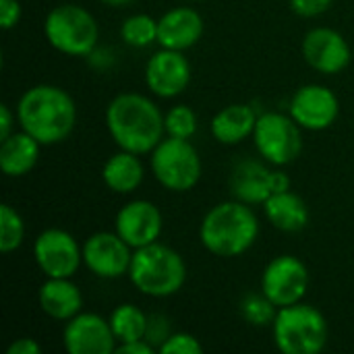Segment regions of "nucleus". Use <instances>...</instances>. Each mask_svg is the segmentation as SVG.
Returning <instances> with one entry per match:
<instances>
[{
    "label": "nucleus",
    "instance_id": "f257e3e1",
    "mask_svg": "<svg viewBox=\"0 0 354 354\" xmlns=\"http://www.w3.org/2000/svg\"><path fill=\"white\" fill-rule=\"evenodd\" d=\"M166 114L141 93H120L106 108V127L114 143L137 156L151 153L166 135Z\"/></svg>",
    "mask_w": 354,
    "mask_h": 354
},
{
    "label": "nucleus",
    "instance_id": "f03ea898",
    "mask_svg": "<svg viewBox=\"0 0 354 354\" xmlns=\"http://www.w3.org/2000/svg\"><path fill=\"white\" fill-rule=\"evenodd\" d=\"M17 120L25 133L41 145L64 141L77 122V106L66 89L58 85H33L17 104Z\"/></svg>",
    "mask_w": 354,
    "mask_h": 354
},
{
    "label": "nucleus",
    "instance_id": "7ed1b4c3",
    "mask_svg": "<svg viewBox=\"0 0 354 354\" xmlns=\"http://www.w3.org/2000/svg\"><path fill=\"white\" fill-rule=\"evenodd\" d=\"M259 236V220L249 203L232 199L214 205L201 220V245L216 257H241Z\"/></svg>",
    "mask_w": 354,
    "mask_h": 354
},
{
    "label": "nucleus",
    "instance_id": "20e7f679",
    "mask_svg": "<svg viewBox=\"0 0 354 354\" xmlns=\"http://www.w3.org/2000/svg\"><path fill=\"white\" fill-rule=\"evenodd\" d=\"M129 278L141 295L166 299L185 286L187 263L176 249L156 241L147 247L135 249Z\"/></svg>",
    "mask_w": 354,
    "mask_h": 354
},
{
    "label": "nucleus",
    "instance_id": "39448f33",
    "mask_svg": "<svg viewBox=\"0 0 354 354\" xmlns=\"http://www.w3.org/2000/svg\"><path fill=\"white\" fill-rule=\"evenodd\" d=\"M272 334L280 353L319 354L328 346L330 326L319 309L301 301L278 309Z\"/></svg>",
    "mask_w": 354,
    "mask_h": 354
},
{
    "label": "nucleus",
    "instance_id": "423d86ee",
    "mask_svg": "<svg viewBox=\"0 0 354 354\" xmlns=\"http://www.w3.org/2000/svg\"><path fill=\"white\" fill-rule=\"evenodd\" d=\"M48 44L66 56H89L97 48L100 25L95 17L73 2L54 6L44 21Z\"/></svg>",
    "mask_w": 354,
    "mask_h": 354
},
{
    "label": "nucleus",
    "instance_id": "0eeeda50",
    "mask_svg": "<svg viewBox=\"0 0 354 354\" xmlns=\"http://www.w3.org/2000/svg\"><path fill=\"white\" fill-rule=\"evenodd\" d=\"M201 158L189 139L164 137L151 151V172L156 180L172 191H191L201 178Z\"/></svg>",
    "mask_w": 354,
    "mask_h": 354
},
{
    "label": "nucleus",
    "instance_id": "6e6552de",
    "mask_svg": "<svg viewBox=\"0 0 354 354\" xmlns=\"http://www.w3.org/2000/svg\"><path fill=\"white\" fill-rule=\"evenodd\" d=\"M253 141L259 156L272 166H288L303 151L301 127L292 116L266 112L257 116Z\"/></svg>",
    "mask_w": 354,
    "mask_h": 354
},
{
    "label": "nucleus",
    "instance_id": "1a4fd4ad",
    "mask_svg": "<svg viewBox=\"0 0 354 354\" xmlns=\"http://www.w3.org/2000/svg\"><path fill=\"white\" fill-rule=\"evenodd\" d=\"M33 259L46 278H73L83 263V249L62 228H48L37 234Z\"/></svg>",
    "mask_w": 354,
    "mask_h": 354
},
{
    "label": "nucleus",
    "instance_id": "9d476101",
    "mask_svg": "<svg viewBox=\"0 0 354 354\" xmlns=\"http://www.w3.org/2000/svg\"><path fill=\"white\" fill-rule=\"evenodd\" d=\"M309 288V270L295 255H278L261 276V292L278 307L301 303Z\"/></svg>",
    "mask_w": 354,
    "mask_h": 354
},
{
    "label": "nucleus",
    "instance_id": "9b49d317",
    "mask_svg": "<svg viewBox=\"0 0 354 354\" xmlns=\"http://www.w3.org/2000/svg\"><path fill=\"white\" fill-rule=\"evenodd\" d=\"M135 249L114 230L93 232L83 245V263L85 268L104 280H114L129 276Z\"/></svg>",
    "mask_w": 354,
    "mask_h": 354
},
{
    "label": "nucleus",
    "instance_id": "f8f14e48",
    "mask_svg": "<svg viewBox=\"0 0 354 354\" xmlns=\"http://www.w3.org/2000/svg\"><path fill=\"white\" fill-rule=\"evenodd\" d=\"M290 178L284 172L270 170L259 162H241L230 178V191L234 199L249 205H263L274 193L288 191Z\"/></svg>",
    "mask_w": 354,
    "mask_h": 354
},
{
    "label": "nucleus",
    "instance_id": "ddd939ff",
    "mask_svg": "<svg viewBox=\"0 0 354 354\" xmlns=\"http://www.w3.org/2000/svg\"><path fill=\"white\" fill-rule=\"evenodd\" d=\"M62 342L71 354H110L118 346L110 319L83 311L66 322Z\"/></svg>",
    "mask_w": 354,
    "mask_h": 354
},
{
    "label": "nucleus",
    "instance_id": "4468645a",
    "mask_svg": "<svg viewBox=\"0 0 354 354\" xmlns=\"http://www.w3.org/2000/svg\"><path fill=\"white\" fill-rule=\"evenodd\" d=\"M340 114V102L336 93L326 85H305L290 100V116L301 129L326 131Z\"/></svg>",
    "mask_w": 354,
    "mask_h": 354
},
{
    "label": "nucleus",
    "instance_id": "2eb2a0df",
    "mask_svg": "<svg viewBox=\"0 0 354 354\" xmlns=\"http://www.w3.org/2000/svg\"><path fill=\"white\" fill-rule=\"evenodd\" d=\"M191 83V62L178 50L162 48L145 66V85L158 97H176Z\"/></svg>",
    "mask_w": 354,
    "mask_h": 354
},
{
    "label": "nucleus",
    "instance_id": "dca6fc26",
    "mask_svg": "<svg viewBox=\"0 0 354 354\" xmlns=\"http://www.w3.org/2000/svg\"><path fill=\"white\" fill-rule=\"evenodd\" d=\"M162 212L156 203L147 199H133L124 203L114 218V230L133 249H141L156 243L162 234Z\"/></svg>",
    "mask_w": 354,
    "mask_h": 354
},
{
    "label": "nucleus",
    "instance_id": "f3484780",
    "mask_svg": "<svg viewBox=\"0 0 354 354\" xmlns=\"http://www.w3.org/2000/svg\"><path fill=\"white\" fill-rule=\"evenodd\" d=\"M303 56L311 68L322 75H338L351 62L346 37L330 27H315L303 39Z\"/></svg>",
    "mask_w": 354,
    "mask_h": 354
},
{
    "label": "nucleus",
    "instance_id": "a211bd4d",
    "mask_svg": "<svg viewBox=\"0 0 354 354\" xmlns=\"http://www.w3.org/2000/svg\"><path fill=\"white\" fill-rule=\"evenodd\" d=\"M203 35V17L191 6H176L158 19V44L168 50L185 52Z\"/></svg>",
    "mask_w": 354,
    "mask_h": 354
},
{
    "label": "nucleus",
    "instance_id": "6ab92c4d",
    "mask_svg": "<svg viewBox=\"0 0 354 354\" xmlns=\"http://www.w3.org/2000/svg\"><path fill=\"white\" fill-rule=\"evenodd\" d=\"M41 311L56 322H68L83 309V295L71 278H48L39 288Z\"/></svg>",
    "mask_w": 354,
    "mask_h": 354
},
{
    "label": "nucleus",
    "instance_id": "aec40b11",
    "mask_svg": "<svg viewBox=\"0 0 354 354\" xmlns=\"http://www.w3.org/2000/svg\"><path fill=\"white\" fill-rule=\"evenodd\" d=\"M257 114L249 104H230L212 118V135L224 145H239L253 137Z\"/></svg>",
    "mask_w": 354,
    "mask_h": 354
},
{
    "label": "nucleus",
    "instance_id": "412c9836",
    "mask_svg": "<svg viewBox=\"0 0 354 354\" xmlns=\"http://www.w3.org/2000/svg\"><path fill=\"white\" fill-rule=\"evenodd\" d=\"M41 143L23 129L0 141V168L6 176L19 178L29 174L39 160Z\"/></svg>",
    "mask_w": 354,
    "mask_h": 354
},
{
    "label": "nucleus",
    "instance_id": "4be33fe9",
    "mask_svg": "<svg viewBox=\"0 0 354 354\" xmlns=\"http://www.w3.org/2000/svg\"><path fill=\"white\" fill-rule=\"evenodd\" d=\"M263 212L268 222L282 232H301L309 224V207L305 199L290 189L274 193L263 203Z\"/></svg>",
    "mask_w": 354,
    "mask_h": 354
},
{
    "label": "nucleus",
    "instance_id": "5701e85b",
    "mask_svg": "<svg viewBox=\"0 0 354 354\" xmlns=\"http://www.w3.org/2000/svg\"><path fill=\"white\" fill-rule=\"evenodd\" d=\"M143 164L137 153L120 149L118 153L110 156L102 168L104 185L118 195H129L139 189L143 183Z\"/></svg>",
    "mask_w": 354,
    "mask_h": 354
},
{
    "label": "nucleus",
    "instance_id": "b1692460",
    "mask_svg": "<svg viewBox=\"0 0 354 354\" xmlns=\"http://www.w3.org/2000/svg\"><path fill=\"white\" fill-rule=\"evenodd\" d=\"M110 326H112V332H114L118 344L147 340L145 336H147V328H149V317L139 307H135L131 303H122L112 311Z\"/></svg>",
    "mask_w": 354,
    "mask_h": 354
},
{
    "label": "nucleus",
    "instance_id": "393cba45",
    "mask_svg": "<svg viewBox=\"0 0 354 354\" xmlns=\"http://www.w3.org/2000/svg\"><path fill=\"white\" fill-rule=\"evenodd\" d=\"M120 37L131 48H147L158 41V21L149 15H131L122 21Z\"/></svg>",
    "mask_w": 354,
    "mask_h": 354
},
{
    "label": "nucleus",
    "instance_id": "a878e982",
    "mask_svg": "<svg viewBox=\"0 0 354 354\" xmlns=\"http://www.w3.org/2000/svg\"><path fill=\"white\" fill-rule=\"evenodd\" d=\"M25 241V222L21 214L8 205H0V251L2 253H12L17 251Z\"/></svg>",
    "mask_w": 354,
    "mask_h": 354
},
{
    "label": "nucleus",
    "instance_id": "bb28decb",
    "mask_svg": "<svg viewBox=\"0 0 354 354\" xmlns=\"http://www.w3.org/2000/svg\"><path fill=\"white\" fill-rule=\"evenodd\" d=\"M166 135L176 139H191L197 133V114L191 106L176 104L166 112Z\"/></svg>",
    "mask_w": 354,
    "mask_h": 354
},
{
    "label": "nucleus",
    "instance_id": "cd10ccee",
    "mask_svg": "<svg viewBox=\"0 0 354 354\" xmlns=\"http://www.w3.org/2000/svg\"><path fill=\"white\" fill-rule=\"evenodd\" d=\"M278 307L261 292V295H251L243 301L241 305V311H243V317L253 324V326H268L274 322L276 317V311Z\"/></svg>",
    "mask_w": 354,
    "mask_h": 354
},
{
    "label": "nucleus",
    "instance_id": "c85d7f7f",
    "mask_svg": "<svg viewBox=\"0 0 354 354\" xmlns=\"http://www.w3.org/2000/svg\"><path fill=\"white\" fill-rule=\"evenodd\" d=\"M158 351L162 354H199L203 353V346L193 334L176 332L170 334Z\"/></svg>",
    "mask_w": 354,
    "mask_h": 354
},
{
    "label": "nucleus",
    "instance_id": "c756f323",
    "mask_svg": "<svg viewBox=\"0 0 354 354\" xmlns=\"http://www.w3.org/2000/svg\"><path fill=\"white\" fill-rule=\"evenodd\" d=\"M334 0H290V8L292 12H297L299 17H319L324 15Z\"/></svg>",
    "mask_w": 354,
    "mask_h": 354
},
{
    "label": "nucleus",
    "instance_id": "7c9ffc66",
    "mask_svg": "<svg viewBox=\"0 0 354 354\" xmlns=\"http://www.w3.org/2000/svg\"><path fill=\"white\" fill-rule=\"evenodd\" d=\"M168 336H170V328L166 324V317H162V315H149V328H147V336L145 338L153 346L160 348Z\"/></svg>",
    "mask_w": 354,
    "mask_h": 354
},
{
    "label": "nucleus",
    "instance_id": "2f4dec72",
    "mask_svg": "<svg viewBox=\"0 0 354 354\" xmlns=\"http://www.w3.org/2000/svg\"><path fill=\"white\" fill-rule=\"evenodd\" d=\"M19 19H21L19 0H0V27L8 31L19 23Z\"/></svg>",
    "mask_w": 354,
    "mask_h": 354
},
{
    "label": "nucleus",
    "instance_id": "473e14b6",
    "mask_svg": "<svg viewBox=\"0 0 354 354\" xmlns=\"http://www.w3.org/2000/svg\"><path fill=\"white\" fill-rule=\"evenodd\" d=\"M41 353V346L33 340V338H19L15 340L6 354H39Z\"/></svg>",
    "mask_w": 354,
    "mask_h": 354
},
{
    "label": "nucleus",
    "instance_id": "72a5a7b5",
    "mask_svg": "<svg viewBox=\"0 0 354 354\" xmlns=\"http://www.w3.org/2000/svg\"><path fill=\"white\" fill-rule=\"evenodd\" d=\"M116 353L122 354H151L153 344L149 340H135V342H124L116 346Z\"/></svg>",
    "mask_w": 354,
    "mask_h": 354
},
{
    "label": "nucleus",
    "instance_id": "f704fd0d",
    "mask_svg": "<svg viewBox=\"0 0 354 354\" xmlns=\"http://www.w3.org/2000/svg\"><path fill=\"white\" fill-rule=\"evenodd\" d=\"M12 124H15V116H12L10 108L6 104H2L0 106V141H4L6 137H10L15 133Z\"/></svg>",
    "mask_w": 354,
    "mask_h": 354
},
{
    "label": "nucleus",
    "instance_id": "c9c22d12",
    "mask_svg": "<svg viewBox=\"0 0 354 354\" xmlns=\"http://www.w3.org/2000/svg\"><path fill=\"white\" fill-rule=\"evenodd\" d=\"M100 2H104L108 6H127V4H131L135 0H100Z\"/></svg>",
    "mask_w": 354,
    "mask_h": 354
}]
</instances>
